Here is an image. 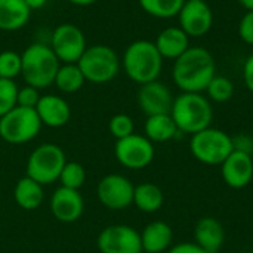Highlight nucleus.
<instances>
[{
	"instance_id": "obj_7",
	"label": "nucleus",
	"mask_w": 253,
	"mask_h": 253,
	"mask_svg": "<svg viewBox=\"0 0 253 253\" xmlns=\"http://www.w3.org/2000/svg\"><path fill=\"white\" fill-rule=\"evenodd\" d=\"M233 150V136L212 126L191 135L190 139V151L193 157L209 166L222 165Z\"/></svg>"
},
{
	"instance_id": "obj_8",
	"label": "nucleus",
	"mask_w": 253,
	"mask_h": 253,
	"mask_svg": "<svg viewBox=\"0 0 253 253\" xmlns=\"http://www.w3.org/2000/svg\"><path fill=\"white\" fill-rule=\"evenodd\" d=\"M42 126L34 108L16 105L0 117V138L10 145H22L33 141L40 133Z\"/></svg>"
},
{
	"instance_id": "obj_39",
	"label": "nucleus",
	"mask_w": 253,
	"mask_h": 253,
	"mask_svg": "<svg viewBox=\"0 0 253 253\" xmlns=\"http://www.w3.org/2000/svg\"><path fill=\"white\" fill-rule=\"evenodd\" d=\"M240 3L242 7H245L246 10H253V0H237Z\"/></svg>"
},
{
	"instance_id": "obj_11",
	"label": "nucleus",
	"mask_w": 253,
	"mask_h": 253,
	"mask_svg": "<svg viewBox=\"0 0 253 253\" xmlns=\"http://www.w3.org/2000/svg\"><path fill=\"white\" fill-rule=\"evenodd\" d=\"M135 185L120 173H108L96 185L99 203L110 211H123L133 203Z\"/></svg>"
},
{
	"instance_id": "obj_26",
	"label": "nucleus",
	"mask_w": 253,
	"mask_h": 253,
	"mask_svg": "<svg viewBox=\"0 0 253 253\" xmlns=\"http://www.w3.org/2000/svg\"><path fill=\"white\" fill-rule=\"evenodd\" d=\"M141 9L150 16L169 19L178 16L185 0H138Z\"/></svg>"
},
{
	"instance_id": "obj_22",
	"label": "nucleus",
	"mask_w": 253,
	"mask_h": 253,
	"mask_svg": "<svg viewBox=\"0 0 253 253\" xmlns=\"http://www.w3.org/2000/svg\"><path fill=\"white\" fill-rule=\"evenodd\" d=\"M15 203L24 211H36L44 202L43 185L31 179L30 176H22L18 179L13 188Z\"/></svg>"
},
{
	"instance_id": "obj_24",
	"label": "nucleus",
	"mask_w": 253,
	"mask_h": 253,
	"mask_svg": "<svg viewBox=\"0 0 253 253\" xmlns=\"http://www.w3.org/2000/svg\"><path fill=\"white\" fill-rule=\"evenodd\" d=\"M165 203V194L162 188L153 182H142L135 185L133 203L144 213H154L162 209Z\"/></svg>"
},
{
	"instance_id": "obj_37",
	"label": "nucleus",
	"mask_w": 253,
	"mask_h": 253,
	"mask_svg": "<svg viewBox=\"0 0 253 253\" xmlns=\"http://www.w3.org/2000/svg\"><path fill=\"white\" fill-rule=\"evenodd\" d=\"M25 3H27V6L31 9V12L33 10H36V9H40V7H43L46 3H47V0H24Z\"/></svg>"
},
{
	"instance_id": "obj_12",
	"label": "nucleus",
	"mask_w": 253,
	"mask_h": 253,
	"mask_svg": "<svg viewBox=\"0 0 253 253\" xmlns=\"http://www.w3.org/2000/svg\"><path fill=\"white\" fill-rule=\"evenodd\" d=\"M101 253H142L141 233L126 224L105 227L96 239Z\"/></svg>"
},
{
	"instance_id": "obj_25",
	"label": "nucleus",
	"mask_w": 253,
	"mask_h": 253,
	"mask_svg": "<svg viewBox=\"0 0 253 253\" xmlns=\"http://www.w3.org/2000/svg\"><path fill=\"white\" fill-rule=\"evenodd\" d=\"M84 83L86 80L77 64H61L53 80V84L62 93H76Z\"/></svg>"
},
{
	"instance_id": "obj_18",
	"label": "nucleus",
	"mask_w": 253,
	"mask_h": 253,
	"mask_svg": "<svg viewBox=\"0 0 253 253\" xmlns=\"http://www.w3.org/2000/svg\"><path fill=\"white\" fill-rule=\"evenodd\" d=\"M194 243L206 253H218L225 240L222 224L212 216L202 218L194 227Z\"/></svg>"
},
{
	"instance_id": "obj_33",
	"label": "nucleus",
	"mask_w": 253,
	"mask_h": 253,
	"mask_svg": "<svg viewBox=\"0 0 253 253\" xmlns=\"http://www.w3.org/2000/svg\"><path fill=\"white\" fill-rule=\"evenodd\" d=\"M239 37L246 43L253 46V10H246L239 22Z\"/></svg>"
},
{
	"instance_id": "obj_29",
	"label": "nucleus",
	"mask_w": 253,
	"mask_h": 253,
	"mask_svg": "<svg viewBox=\"0 0 253 253\" xmlns=\"http://www.w3.org/2000/svg\"><path fill=\"white\" fill-rule=\"evenodd\" d=\"M22 61L21 53L15 50H3L0 52V79L15 80L21 76Z\"/></svg>"
},
{
	"instance_id": "obj_6",
	"label": "nucleus",
	"mask_w": 253,
	"mask_h": 253,
	"mask_svg": "<svg viewBox=\"0 0 253 253\" xmlns=\"http://www.w3.org/2000/svg\"><path fill=\"white\" fill-rule=\"evenodd\" d=\"M67 163V156L64 150L53 142L40 144L36 147L25 165L27 176L34 179L36 182L44 185H50L59 179V175Z\"/></svg>"
},
{
	"instance_id": "obj_38",
	"label": "nucleus",
	"mask_w": 253,
	"mask_h": 253,
	"mask_svg": "<svg viewBox=\"0 0 253 253\" xmlns=\"http://www.w3.org/2000/svg\"><path fill=\"white\" fill-rule=\"evenodd\" d=\"M67 1L71 4H76V6H90V4L96 3L98 0H67Z\"/></svg>"
},
{
	"instance_id": "obj_36",
	"label": "nucleus",
	"mask_w": 253,
	"mask_h": 253,
	"mask_svg": "<svg viewBox=\"0 0 253 253\" xmlns=\"http://www.w3.org/2000/svg\"><path fill=\"white\" fill-rule=\"evenodd\" d=\"M168 253H206L200 246H197L196 243H179L175 246H170V249L168 251Z\"/></svg>"
},
{
	"instance_id": "obj_14",
	"label": "nucleus",
	"mask_w": 253,
	"mask_h": 253,
	"mask_svg": "<svg viewBox=\"0 0 253 253\" xmlns=\"http://www.w3.org/2000/svg\"><path fill=\"white\" fill-rule=\"evenodd\" d=\"M173 99L175 98L170 89L159 80L141 84L136 95L138 105L147 117L156 114H170Z\"/></svg>"
},
{
	"instance_id": "obj_15",
	"label": "nucleus",
	"mask_w": 253,
	"mask_h": 253,
	"mask_svg": "<svg viewBox=\"0 0 253 253\" xmlns=\"http://www.w3.org/2000/svg\"><path fill=\"white\" fill-rule=\"evenodd\" d=\"M49 205L53 218L64 224L79 221L84 212V199L80 190L59 187L53 191Z\"/></svg>"
},
{
	"instance_id": "obj_20",
	"label": "nucleus",
	"mask_w": 253,
	"mask_h": 253,
	"mask_svg": "<svg viewBox=\"0 0 253 253\" xmlns=\"http://www.w3.org/2000/svg\"><path fill=\"white\" fill-rule=\"evenodd\" d=\"M173 242L172 227L163 221H153L144 227L141 233L142 252L163 253L168 252Z\"/></svg>"
},
{
	"instance_id": "obj_16",
	"label": "nucleus",
	"mask_w": 253,
	"mask_h": 253,
	"mask_svg": "<svg viewBox=\"0 0 253 253\" xmlns=\"http://www.w3.org/2000/svg\"><path fill=\"white\" fill-rule=\"evenodd\" d=\"M221 173L228 187L234 190L248 187L253 179V156L233 150V153L222 162Z\"/></svg>"
},
{
	"instance_id": "obj_3",
	"label": "nucleus",
	"mask_w": 253,
	"mask_h": 253,
	"mask_svg": "<svg viewBox=\"0 0 253 253\" xmlns=\"http://www.w3.org/2000/svg\"><path fill=\"white\" fill-rule=\"evenodd\" d=\"M21 76L25 84H30L39 90L53 84L56 71L61 67V62L50 46L43 42L28 44L21 53Z\"/></svg>"
},
{
	"instance_id": "obj_5",
	"label": "nucleus",
	"mask_w": 253,
	"mask_h": 253,
	"mask_svg": "<svg viewBox=\"0 0 253 253\" xmlns=\"http://www.w3.org/2000/svg\"><path fill=\"white\" fill-rule=\"evenodd\" d=\"M86 82L93 84H105L116 79L122 68V59L117 52L107 44L87 46L77 61Z\"/></svg>"
},
{
	"instance_id": "obj_30",
	"label": "nucleus",
	"mask_w": 253,
	"mask_h": 253,
	"mask_svg": "<svg viewBox=\"0 0 253 253\" xmlns=\"http://www.w3.org/2000/svg\"><path fill=\"white\" fill-rule=\"evenodd\" d=\"M18 84L15 80L0 79V117L16 107Z\"/></svg>"
},
{
	"instance_id": "obj_21",
	"label": "nucleus",
	"mask_w": 253,
	"mask_h": 253,
	"mask_svg": "<svg viewBox=\"0 0 253 253\" xmlns=\"http://www.w3.org/2000/svg\"><path fill=\"white\" fill-rule=\"evenodd\" d=\"M31 9L24 0H0V30L18 31L30 21Z\"/></svg>"
},
{
	"instance_id": "obj_28",
	"label": "nucleus",
	"mask_w": 253,
	"mask_h": 253,
	"mask_svg": "<svg viewBox=\"0 0 253 253\" xmlns=\"http://www.w3.org/2000/svg\"><path fill=\"white\" fill-rule=\"evenodd\" d=\"M58 181L61 182V187L80 190L86 182V169L79 162H67Z\"/></svg>"
},
{
	"instance_id": "obj_19",
	"label": "nucleus",
	"mask_w": 253,
	"mask_h": 253,
	"mask_svg": "<svg viewBox=\"0 0 253 253\" xmlns=\"http://www.w3.org/2000/svg\"><path fill=\"white\" fill-rule=\"evenodd\" d=\"M154 44L163 59L175 61L190 47V37L179 27H168L159 33Z\"/></svg>"
},
{
	"instance_id": "obj_23",
	"label": "nucleus",
	"mask_w": 253,
	"mask_h": 253,
	"mask_svg": "<svg viewBox=\"0 0 253 253\" xmlns=\"http://www.w3.org/2000/svg\"><path fill=\"white\" fill-rule=\"evenodd\" d=\"M181 133L170 114L148 116L144 125V135L151 142H168Z\"/></svg>"
},
{
	"instance_id": "obj_4",
	"label": "nucleus",
	"mask_w": 253,
	"mask_h": 253,
	"mask_svg": "<svg viewBox=\"0 0 253 253\" xmlns=\"http://www.w3.org/2000/svg\"><path fill=\"white\" fill-rule=\"evenodd\" d=\"M170 116L181 133L194 135L211 127L213 110L208 96L202 93L182 92L173 99Z\"/></svg>"
},
{
	"instance_id": "obj_34",
	"label": "nucleus",
	"mask_w": 253,
	"mask_h": 253,
	"mask_svg": "<svg viewBox=\"0 0 253 253\" xmlns=\"http://www.w3.org/2000/svg\"><path fill=\"white\" fill-rule=\"evenodd\" d=\"M233 147L237 151H243L253 156V138L249 135H237L233 136Z\"/></svg>"
},
{
	"instance_id": "obj_35",
	"label": "nucleus",
	"mask_w": 253,
	"mask_h": 253,
	"mask_svg": "<svg viewBox=\"0 0 253 253\" xmlns=\"http://www.w3.org/2000/svg\"><path fill=\"white\" fill-rule=\"evenodd\" d=\"M242 76H243V82L248 87L249 92L253 93V53H251L245 64H243V71H242Z\"/></svg>"
},
{
	"instance_id": "obj_17",
	"label": "nucleus",
	"mask_w": 253,
	"mask_h": 253,
	"mask_svg": "<svg viewBox=\"0 0 253 253\" xmlns=\"http://www.w3.org/2000/svg\"><path fill=\"white\" fill-rule=\"evenodd\" d=\"M36 113L43 126L58 129L65 126L71 119V107L70 104L59 95L46 93L42 95L37 105Z\"/></svg>"
},
{
	"instance_id": "obj_40",
	"label": "nucleus",
	"mask_w": 253,
	"mask_h": 253,
	"mask_svg": "<svg viewBox=\"0 0 253 253\" xmlns=\"http://www.w3.org/2000/svg\"><path fill=\"white\" fill-rule=\"evenodd\" d=\"M185 1H202V0H185Z\"/></svg>"
},
{
	"instance_id": "obj_1",
	"label": "nucleus",
	"mask_w": 253,
	"mask_h": 253,
	"mask_svg": "<svg viewBox=\"0 0 253 253\" xmlns=\"http://www.w3.org/2000/svg\"><path fill=\"white\" fill-rule=\"evenodd\" d=\"M216 74L213 55L202 46H190L173 61L172 80L182 92L202 93Z\"/></svg>"
},
{
	"instance_id": "obj_13",
	"label": "nucleus",
	"mask_w": 253,
	"mask_h": 253,
	"mask_svg": "<svg viewBox=\"0 0 253 253\" xmlns=\"http://www.w3.org/2000/svg\"><path fill=\"white\" fill-rule=\"evenodd\" d=\"M179 28H182L187 36L203 37L213 25V12L206 0L202 1H185L178 13Z\"/></svg>"
},
{
	"instance_id": "obj_10",
	"label": "nucleus",
	"mask_w": 253,
	"mask_h": 253,
	"mask_svg": "<svg viewBox=\"0 0 253 253\" xmlns=\"http://www.w3.org/2000/svg\"><path fill=\"white\" fill-rule=\"evenodd\" d=\"M114 156L123 168L130 170H141L151 165L156 156V150L153 142L145 135L132 133L123 139L116 141Z\"/></svg>"
},
{
	"instance_id": "obj_27",
	"label": "nucleus",
	"mask_w": 253,
	"mask_h": 253,
	"mask_svg": "<svg viewBox=\"0 0 253 253\" xmlns=\"http://www.w3.org/2000/svg\"><path fill=\"white\" fill-rule=\"evenodd\" d=\"M205 92L208 93V98L211 101L222 104V102H227V101H230L233 98V95H234V84H233V82L228 77L215 74L213 79L209 82V84H208Z\"/></svg>"
},
{
	"instance_id": "obj_9",
	"label": "nucleus",
	"mask_w": 253,
	"mask_h": 253,
	"mask_svg": "<svg viewBox=\"0 0 253 253\" xmlns=\"http://www.w3.org/2000/svg\"><path fill=\"white\" fill-rule=\"evenodd\" d=\"M49 46L61 64H77L87 47L84 33L70 22L59 24L53 28Z\"/></svg>"
},
{
	"instance_id": "obj_2",
	"label": "nucleus",
	"mask_w": 253,
	"mask_h": 253,
	"mask_svg": "<svg viewBox=\"0 0 253 253\" xmlns=\"http://www.w3.org/2000/svg\"><path fill=\"white\" fill-rule=\"evenodd\" d=\"M120 59L126 76L139 86L159 80L165 61L159 53L154 42L144 39L132 42L125 49Z\"/></svg>"
},
{
	"instance_id": "obj_31",
	"label": "nucleus",
	"mask_w": 253,
	"mask_h": 253,
	"mask_svg": "<svg viewBox=\"0 0 253 253\" xmlns=\"http://www.w3.org/2000/svg\"><path fill=\"white\" fill-rule=\"evenodd\" d=\"M108 130L116 138V141L123 139L132 133H135V123L133 119L125 113L116 114L108 122Z\"/></svg>"
},
{
	"instance_id": "obj_32",
	"label": "nucleus",
	"mask_w": 253,
	"mask_h": 253,
	"mask_svg": "<svg viewBox=\"0 0 253 253\" xmlns=\"http://www.w3.org/2000/svg\"><path fill=\"white\" fill-rule=\"evenodd\" d=\"M40 90L30 86V84H25L22 87H18V96H16V105L18 107H24V108H34L36 110V105L40 99Z\"/></svg>"
}]
</instances>
